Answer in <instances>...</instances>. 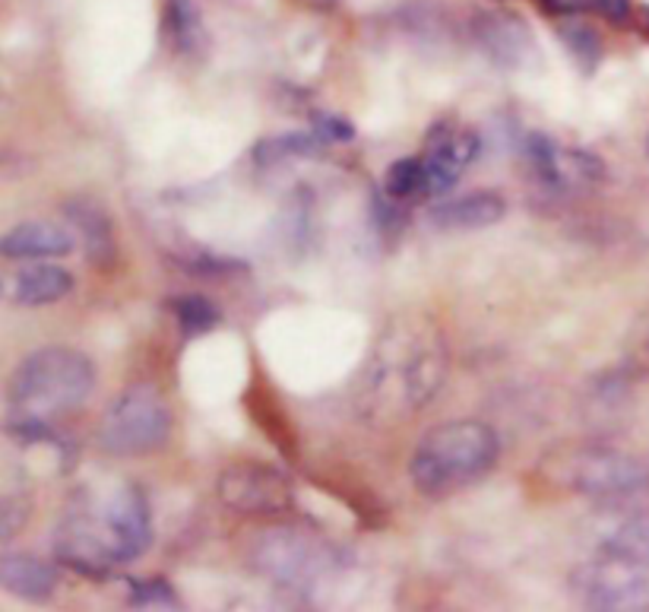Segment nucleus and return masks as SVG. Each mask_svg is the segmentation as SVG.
Returning <instances> with one entry per match:
<instances>
[{
    "label": "nucleus",
    "instance_id": "f257e3e1",
    "mask_svg": "<svg viewBox=\"0 0 649 612\" xmlns=\"http://www.w3.org/2000/svg\"><path fill=\"white\" fill-rule=\"evenodd\" d=\"M153 543L146 495L136 485L82 492L64 514L54 556L82 575H105L114 565L140 559Z\"/></svg>",
    "mask_w": 649,
    "mask_h": 612
},
{
    "label": "nucleus",
    "instance_id": "f03ea898",
    "mask_svg": "<svg viewBox=\"0 0 649 612\" xmlns=\"http://www.w3.org/2000/svg\"><path fill=\"white\" fill-rule=\"evenodd\" d=\"M96 387V365L89 356L67 347L29 352L7 384L10 423L52 426L57 416L74 413Z\"/></svg>",
    "mask_w": 649,
    "mask_h": 612
},
{
    "label": "nucleus",
    "instance_id": "7ed1b4c3",
    "mask_svg": "<svg viewBox=\"0 0 649 612\" xmlns=\"http://www.w3.org/2000/svg\"><path fill=\"white\" fill-rule=\"evenodd\" d=\"M501 453L497 431L475 419L443 423L418 441L409 473L421 495L447 499L479 482Z\"/></svg>",
    "mask_w": 649,
    "mask_h": 612
},
{
    "label": "nucleus",
    "instance_id": "20e7f679",
    "mask_svg": "<svg viewBox=\"0 0 649 612\" xmlns=\"http://www.w3.org/2000/svg\"><path fill=\"white\" fill-rule=\"evenodd\" d=\"M172 435V409L153 384H133L111 400L99 426L102 451L143 457L158 451Z\"/></svg>",
    "mask_w": 649,
    "mask_h": 612
},
{
    "label": "nucleus",
    "instance_id": "39448f33",
    "mask_svg": "<svg viewBox=\"0 0 649 612\" xmlns=\"http://www.w3.org/2000/svg\"><path fill=\"white\" fill-rule=\"evenodd\" d=\"M251 561L260 575L283 587H314L333 568V549L308 531L276 527L251 546Z\"/></svg>",
    "mask_w": 649,
    "mask_h": 612
},
{
    "label": "nucleus",
    "instance_id": "423d86ee",
    "mask_svg": "<svg viewBox=\"0 0 649 612\" xmlns=\"http://www.w3.org/2000/svg\"><path fill=\"white\" fill-rule=\"evenodd\" d=\"M571 593L586 610L647 612L649 565L615 559V556L586 561L571 575Z\"/></svg>",
    "mask_w": 649,
    "mask_h": 612
},
{
    "label": "nucleus",
    "instance_id": "0eeeda50",
    "mask_svg": "<svg viewBox=\"0 0 649 612\" xmlns=\"http://www.w3.org/2000/svg\"><path fill=\"white\" fill-rule=\"evenodd\" d=\"M571 482L576 492L598 499V502H618L644 492L649 485V470L622 451L608 448H590L580 451L571 463Z\"/></svg>",
    "mask_w": 649,
    "mask_h": 612
},
{
    "label": "nucleus",
    "instance_id": "6e6552de",
    "mask_svg": "<svg viewBox=\"0 0 649 612\" xmlns=\"http://www.w3.org/2000/svg\"><path fill=\"white\" fill-rule=\"evenodd\" d=\"M219 499L234 514L279 517L292 507V485L283 473L263 463H232L219 477Z\"/></svg>",
    "mask_w": 649,
    "mask_h": 612
},
{
    "label": "nucleus",
    "instance_id": "1a4fd4ad",
    "mask_svg": "<svg viewBox=\"0 0 649 612\" xmlns=\"http://www.w3.org/2000/svg\"><path fill=\"white\" fill-rule=\"evenodd\" d=\"M74 293V273L48 261H26L16 270L0 273V302L20 308L54 305Z\"/></svg>",
    "mask_w": 649,
    "mask_h": 612
},
{
    "label": "nucleus",
    "instance_id": "9d476101",
    "mask_svg": "<svg viewBox=\"0 0 649 612\" xmlns=\"http://www.w3.org/2000/svg\"><path fill=\"white\" fill-rule=\"evenodd\" d=\"M475 42L485 48L497 67H507V70H522L532 61H539V45L529 26L517 13H507V10L475 17Z\"/></svg>",
    "mask_w": 649,
    "mask_h": 612
},
{
    "label": "nucleus",
    "instance_id": "9b49d317",
    "mask_svg": "<svg viewBox=\"0 0 649 612\" xmlns=\"http://www.w3.org/2000/svg\"><path fill=\"white\" fill-rule=\"evenodd\" d=\"M61 584V575L48 559H38L32 553H3L0 556V590L26 600V603H45L52 600Z\"/></svg>",
    "mask_w": 649,
    "mask_h": 612
},
{
    "label": "nucleus",
    "instance_id": "f8f14e48",
    "mask_svg": "<svg viewBox=\"0 0 649 612\" xmlns=\"http://www.w3.org/2000/svg\"><path fill=\"white\" fill-rule=\"evenodd\" d=\"M74 251V236L54 222H20L0 236V254L7 261H54Z\"/></svg>",
    "mask_w": 649,
    "mask_h": 612
},
{
    "label": "nucleus",
    "instance_id": "ddd939ff",
    "mask_svg": "<svg viewBox=\"0 0 649 612\" xmlns=\"http://www.w3.org/2000/svg\"><path fill=\"white\" fill-rule=\"evenodd\" d=\"M507 214V204L501 194L494 190H479V194H466V197H457L450 204H438L431 207L428 219L438 226V229H447V232H472V229H488L494 222H501Z\"/></svg>",
    "mask_w": 649,
    "mask_h": 612
},
{
    "label": "nucleus",
    "instance_id": "4468645a",
    "mask_svg": "<svg viewBox=\"0 0 649 612\" xmlns=\"http://www.w3.org/2000/svg\"><path fill=\"white\" fill-rule=\"evenodd\" d=\"M67 216L70 222L79 229L82 244L89 261L99 266L114 264V232H111V219L105 216V210L96 200H70L67 204Z\"/></svg>",
    "mask_w": 649,
    "mask_h": 612
},
{
    "label": "nucleus",
    "instance_id": "2eb2a0df",
    "mask_svg": "<svg viewBox=\"0 0 649 612\" xmlns=\"http://www.w3.org/2000/svg\"><path fill=\"white\" fill-rule=\"evenodd\" d=\"M425 150H428V160L441 165L443 172L460 175L479 153V136L460 124H435L425 136Z\"/></svg>",
    "mask_w": 649,
    "mask_h": 612
},
{
    "label": "nucleus",
    "instance_id": "dca6fc26",
    "mask_svg": "<svg viewBox=\"0 0 649 612\" xmlns=\"http://www.w3.org/2000/svg\"><path fill=\"white\" fill-rule=\"evenodd\" d=\"M384 194L393 197L396 204H409V200L435 197V178H431V165H428V160L393 162L387 168V175H384Z\"/></svg>",
    "mask_w": 649,
    "mask_h": 612
},
{
    "label": "nucleus",
    "instance_id": "f3484780",
    "mask_svg": "<svg viewBox=\"0 0 649 612\" xmlns=\"http://www.w3.org/2000/svg\"><path fill=\"white\" fill-rule=\"evenodd\" d=\"M602 553L615 556V559L649 565V514H637V517L624 521L622 527H615L608 533V539L602 543Z\"/></svg>",
    "mask_w": 649,
    "mask_h": 612
},
{
    "label": "nucleus",
    "instance_id": "a211bd4d",
    "mask_svg": "<svg viewBox=\"0 0 649 612\" xmlns=\"http://www.w3.org/2000/svg\"><path fill=\"white\" fill-rule=\"evenodd\" d=\"M172 312L182 324V330L187 337H200V334H209L216 324H219V312L216 305L204 298V295H182L172 302Z\"/></svg>",
    "mask_w": 649,
    "mask_h": 612
},
{
    "label": "nucleus",
    "instance_id": "6ab92c4d",
    "mask_svg": "<svg viewBox=\"0 0 649 612\" xmlns=\"http://www.w3.org/2000/svg\"><path fill=\"white\" fill-rule=\"evenodd\" d=\"M168 13V29H172V39L182 52H194L197 42H200V13L190 0H168L165 7Z\"/></svg>",
    "mask_w": 649,
    "mask_h": 612
},
{
    "label": "nucleus",
    "instance_id": "aec40b11",
    "mask_svg": "<svg viewBox=\"0 0 649 612\" xmlns=\"http://www.w3.org/2000/svg\"><path fill=\"white\" fill-rule=\"evenodd\" d=\"M320 153V143L314 136H301V133H286L276 140H266L257 146V162H283V160H301V156H314Z\"/></svg>",
    "mask_w": 649,
    "mask_h": 612
},
{
    "label": "nucleus",
    "instance_id": "412c9836",
    "mask_svg": "<svg viewBox=\"0 0 649 612\" xmlns=\"http://www.w3.org/2000/svg\"><path fill=\"white\" fill-rule=\"evenodd\" d=\"M561 39H564V45L571 48V54L586 67V70H593L598 64V57H602V45H598V35L590 26H583V23H564L561 26Z\"/></svg>",
    "mask_w": 649,
    "mask_h": 612
},
{
    "label": "nucleus",
    "instance_id": "4be33fe9",
    "mask_svg": "<svg viewBox=\"0 0 649 612\" xmlns=\"http://www.w3.org/2000/svg\"><path fill=\"white\" fill-rule=\"evenodd\" d=\"M130 603L133 606H165L168 610V606H178V597L165 581H136Z\"/></svg>",
    "mask_w": 649,
    "mask_h": 612
},
{
    "label": "nucleus",
    "instance_id": "5701e85b",
    "mask_svg": "<svg viewBox=\"0 0 649 612\" xmlns=\"http://www.w3.org/2000/svg\"><path fill=\"white\" fill-rule=\"evenodd\" d=\"M590 7L596 10L598 17H605L608 23H615V26L627 23L630 13H634V0H590Z\"/></svg>",
    "mask_w": 649,
    "mask_h": 612
},
{
    "label": "nucleus",
    "instance_id": "b1692460",
    "mask_svg": "<svg viewBox=\"0 0 649 612\" xmlns=\"http://www.w3.org/2000/svg\"><path fill=\"white\" fill-rule=\"evenodd\" d=\"M314 124H317V133L323 140H352L355 136V128L349 121H339L333 114H317Z\"/></svg>",
    "mask_w": 649,
    "mask_h": 612
},
{
    "label": "nucleus",
    "instance_id": "393cba45",
    "mask_svg": "<svg viewBox=\"0 0 649 612\" xmlns=\"http://www.w3.org/2000/svg\"><path fill=\"white\" fill-rule=\"evenodd\" d=\"M546 13H554V17H576L590 7V0H539Z\"/></svg>",
    "mask_w": 649,
    "mask_h": 612
},
{
    "label": "nucleus",
    "instance_id": "a878e982",
    "mask_svg": "<svg viewBox=\"0 0 649 612\" xmlns=\"http://www.w3.org/2000/svg\"><path fill=\"white\" fill-rule=\"evenodd\" d=\"M10 511H13V507H10L7 502H3V499H0V533L10 527Z\"/></svg>",
    "mask_w": 649,
    "mask_h": 612
},
{
    "label": "nucleus",
    "instance_id": "bb28decb",
    "mask_svg": "<svg viewBox=\"0 0 649 612\" xmlns=\"http://www.w3.org/2000/svg\"><path fill=\"white\" fill-rule=\"evenodd\" d=\"M308 7H314V10H330V7H337L339 0H305Z\"/></svg>",
    "mask_w": 649,
    "mask_h": 612
}]
</instances>
